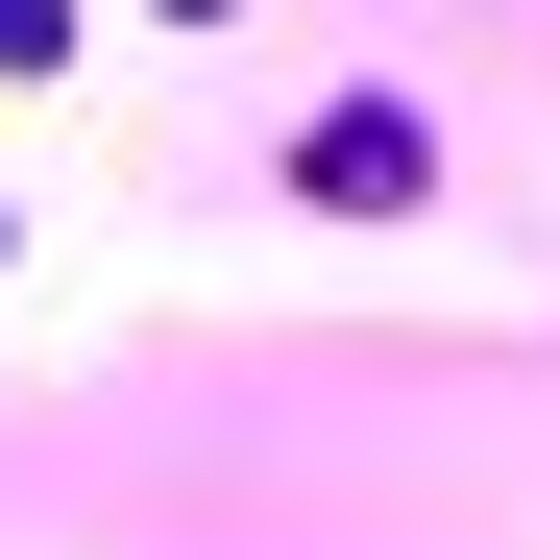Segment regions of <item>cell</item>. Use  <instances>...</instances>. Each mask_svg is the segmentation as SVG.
<instances>
[{
    "label": "cell",
    "mask_w": 560,
    "mask_h": 560,
    "mask_svg": "<svg viewBox=\"0 0 560 560\" xmlns=\"http://www.w3.org/2000/svg\"><path fill=\"white\" fill-rule=\"evenodd\" d=\"M415 171H439V122H415V98H341V122L293 147V196H341V220H390Z\"/></svg>",
    "instance_id": "6da1fadb"
},
{
    "label": "cell",
    "mask_w": 560,
    "mask_h": 560,
    "mask_svg": "<svg viewBox=\"0 0 560 560\" xmlns=\"http://www.w3.org/2000/svg\"><path fill=\"white\" fill-rule=\"evenodd\" d=\"M0 73H73V0H0Z\"/></svg>",
    "instance_id": "7a4b0ae2"
},
{
    "label": "cell",
    "mask_w": 560,
    "mask_h": 560,
    "mask_svg": "<svg viewBox=\"0 0 560 560\" xmlns=\"http://www.w3.org/2000/svg\"><path fill=\"white\" fill-rule=\"evenodd\" d=\"M196 25H220V0H196Z\"/></svg>",
    "instance_id": "3957f363"
}]
</instances>
